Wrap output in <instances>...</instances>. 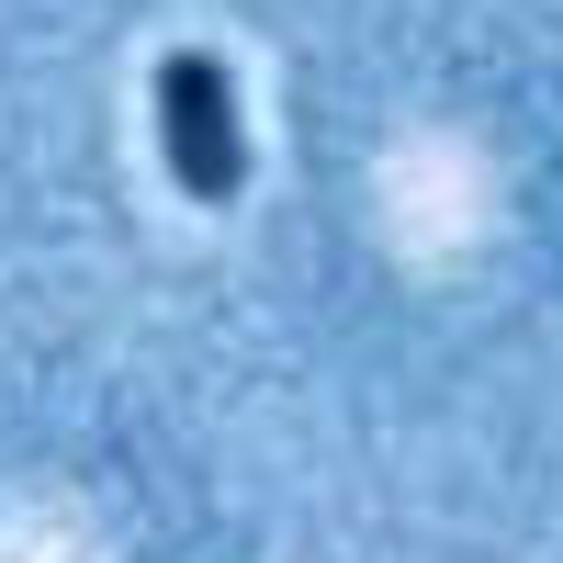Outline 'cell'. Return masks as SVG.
Instances as JSON below:
<instances>
[{"label":"cell","instance_id":"cell-1","mask_svg":"<svg viewBox=\"0 0 563 563\" xmlns=\"http://www.w3.org/2000/svg\"><path fill=\"white\" fill-rule=\"evenodd\" d=\"M158 158L180 180V203H238L249 192V113L214 45H169L158 57Z\"/></svg>","mask_w":563,"mask_h":563}]
</instances>
